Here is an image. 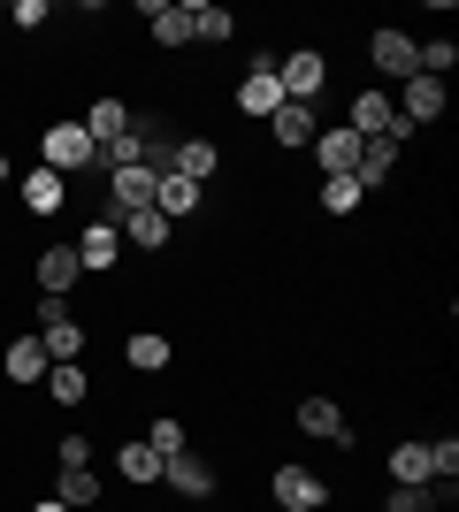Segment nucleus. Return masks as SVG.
<instances>
[{"label":"nucleus","mask_w":459,"mask_h":512,"mask_svg":"<svg viewBox=\"0 0 459 512\" xmlns=\"http://www.w3.org/2000/svg\"><path fill=\"white\" fill-rule=\"evenodd\" d=\"M345 130L352 138H383V146H406V138H414V123H398V107H391V85H360L352 92Z\"/></svg>","instance_id":"1"},{"label":"nucleus","mask_w":459,"mask_h":512,"mask_svg":"<svg viewBox=\"0 0 459 512\" xmlns=\"http://www.w3.org/2000/svg\"><path fill=\"white\" fill-rule=\"evenodd\" d=\"M92 161H100V146L85 138V123H46V130H39V169H54V176H85Z\"/></svg>","instance_id":"2"},{"label":"nucleus","mask_w":459,"mask_h":512,"mask_svg":"<svg viewBox=\"0 0 459 512\" xmlns=\"http://www.w3.org/2000/svg\"><path fill=\"white\" fill-rule=\"evenodd\" d=\"M276 85H284V100L314 107L329 92V54H322V46H291V54H276Z\"/></svg>","instance_id":"3"},{"label":"nucleus","mask_w":459,"mask_h":512,"mask_svg":"<svg viewBox=\"0 0 459 512\" xmlns=\"http://www.w3.org/2000/svg\"><path fill=\"white\" fill-rule=\"evenodd\" d=\"M368 62L406 85V77H421V39H414V31H398V23H383V31L368 39Z\"/></svg>","instance_id":"4"},{"label":"nucleus","mask_w":459,"mask_h":512,"mask_svg":"<svg viewBox=\"0 0 459 512\" xmlns=\"http://www.w3.org/2000/svg\"><path fill=\"white\" fill-rule=\"evenodd\" d=\"M398 123H444V107H452V85H444V77H406V85H398Z\"/></svg>","instance_id":"5"},{"label":"nucleus","mask_w":459,"mask_h":512,"mask_svg":"<svg viewBox=\"0 0 459 512\" xmlns=\"http://www.w3.org/2000/svg\"><path fill=\"white\" fill-rule=\"evenodd\" d=\"M39 344H46V360H85V329L62 299H39Z\"/></svg>","instance_id":"6"},{"label":"nucleus","mask_w":459,"mask_h":512,"mask_svg":"<svg viewBox=\"0 0 459 512\" xmlns=\"http://www.w3.org/2000/svg\"><path fill=\"white\" fill-rule=\"evenodd\" d=\"M276 107H284V85H276V54H253V77H245L238 85V115H253V123H268V115H276Z\"/></svg>","instance_id":"7"},{"label":"nucleus","mask_w":459,"mask_h":512,"mask_svg":"<svg viewBox=\"0 0 459 512\" xmlns=\"http://www.w3.org/2000/svg\"><path fill=\"white\" fill-rule=\"evenodd\" d=\"M276 505H284V512H322L329 505V482L314 467H276Z\"/></svg>","instance_id":"8"},{"label":"nucleus","mask_w":459,"mask_h":512,"mask_svg":"<svg viewBox=\"0 0 459 512\" xmlns=\"http://www.w3.org/2000/svg\"><path fill=\"white\" fill-rule=\"evenodd\" d=\"M153 184H161V169H153V161H131V169H108L115 214H138V207H153Z\"/></svg>","instance_id":"9"},{"label":"nucleus","mask_w":459,"mask_h":512,"mask_svg":"<svg viewBox=\"0 0 459 512\" xmlns=\"http://www.w3.org/2000/svg\"><path fill=\"white\" fill-rule=\"evenodd\" d=\"M299 428L306 436H322V444H352V421H345V406H337V398H299Z\"/></svg>","instance_id":"10"},{"label":"nucleus","mask_w":459,"mask_h":512,"mask_svg":"<svg viewBox=\"0 0 459 512\" xmlns=\"http://www.w3.org/2000/svg\"><path fill=\"white\" fill-rule=\"evenodd\" d=\"M77 123H85V138H92V146H115V138H131V130H138V115H131L123 100H92L85 115H77Z\"/></svg>","instance_id":"11"},{"label":"nucleus","mask_w":459,"mask_h":512,"mask_svg":"<svg viewBox=\"0 0 459 512\" xmlns=\"http://www.w3.org/2000/svg\"><path fill=\"white\" fill-rule=\"evenodd\" d=\"M314 161H322V176H352V169H360V138H352L345 123L314 130Z\"/></svg>","instance_id":"12"},{"label":"nucleus","mask_w":459,"mask_h":512,"mask_svg":"<svg viewBox=\"0 0 459 512\" xmlns=\"http://www.w3.org/2000/svg\"><path fill=\"white\" fill-rule=\"evenodd\" d=\"M46 367H54V360H46V344H39V337H16V344H8V352H0V375H8V383H16V390L46 383Z\"/></svg>","instance_id":"13"},{"label":"nucleus","mask_w":459,"mask_h":512,"mask_svg":"<svg viewBox=\"0 0 459 512\" xmlns=\"http://www.w3.org/2000/svg\"><path fill=\"white\" fill-rule=\"evenodd\" d=\"M115 260H123V230H115V222H85V230H77V268H115Z\"/></svg>","instance_id":"14"},{"label":"nucleus","mask_w":459,"mask_h":512,"mask_svg":"<svg viewBox=\"0 0 459 512\" xmlns=\"http://www.w3.org/2000/svg\"><path fill=\"white\" fill-rule=\"evenodd\" d=\"M169 360H176V344L161 337V329H131V337H123V367H131V375H161Z\"/></svg>","instance_id":"15"},{"label":"nucleus","mask_w":459,"mask_h":512,"mask_svg":"<svg viewBox=\"0 0 459 512\" xmlns=\"http://www.w3.org/2000/svg\"><path fill=\"white\" fill-rule=\"evenodd\" d=\"M161 482H169L176 497H207V490H215V467L192 459V451H169V459H161Z\"/></svg>","instance_id":"16"},{"label":"nucleus","mask_w":459,"mask_h":512,"mask_svg":"<svg viewBox=\"0 0 459 512\" xmlns=\"http://www.w3.org/2000/svg\"><path fill=\"white\" fill-rule=\"evenodd\" d=\"M77 245H46L39 253V299H62V291H77Z\"/></svg>","instance_id":"17"},{"label":"nucleus","mask_w":459,"mask_h":512,"mask_svg":"<svg viewBox=\"0 0 459 512\" xmlns=\"http://www.w3.org/2000/svg\"><path fill=\"white\" fill-rule=\"evenodd\" d=\"M62 207H69V176H54V169L23 176V214H39V222H46V214H62Z\"/></svg>","instance_id":"18"},{"label":"nucleus","mask_w":459,"mask_h":512,"mask_svg":"<svg viewBox=\"0 0 459 512\" xmlns=\"http://www.w3.org/2000/svg\"><path fill=\"white\" fill-rule=\"evenodd\" d=\"M314 130H322V115L299 107V100H284L276 115H268V138H276V146H314Z\"/></svg>","instance_id":"19"},{"label":"nucleus","mask_w":459,"mask_h":512,"mask_svg":"<svg viewBox=\"0 0 459 512\" xmlns=\"http://www.w3.org/2000/svg\"><path fill=\"white\" fill-rule=\"evenodd\" d=\"M39 390L54 398V406H85V398H92V375H85V360H54Z\"/></svg>","instance_id":"20"},{"label":"nucleus","mask_w":459,"mask_h":512,"mask_svg":"<svg viewBox=\"0 0 459 512\" xmlns=\"http://www.w3.org/2000/svg\"><path fill=\"white\" fill-rule=\"evenodd\" d=\"M153 214H169V222L199 214V184H192V176H176V169H161V184H153Z\"/></svg>","instance_id":"21"},{"label":"nucleus","mask_w":459,"mask_h":512,"mask_svg":"<svg viewBox=\"0 0 459 512\" xmlns=\"http://www.w3.org/2000/svg\"><path fill=\"white\" fill-rule=\"evenodd\" d=\"M115 230H123V245H138V253H161V245H169V214L138 207V214H115Z\"/></svg>","instance_id":"22"},{"label":"nucleus","mask_w":459,"mask_h":512,"mask_svg":"<svg viewBox=\"0 0 459 512\" xmlns=\"http://www.w3.org/2000/svg\"><path fill=\"white\" fill-rule=\"evenodd\" d=\"M146 23H153V39H161V46L192 39V8H184V0H146Z\"/></svg>","instance_id":"23"},{"label":"nucleus","mask_w":459,"mask_h":512,"mask_svg":"<svg viewBox=\"0 0 459 512\" xmlns=\"http://www.w3.org/2000/svg\"><path fill=\"white\" fill-rule=\"evenodd\" d=\"M169 169H176V176H192V184H207V176L222 169V153H215V138H184V146L169 153Z\"/></svg>","instance_id":"24"},{"label":"nucleus","mask_w":459,"mask_h":512,"mask_svg":"<svg viewBox=\"0 0 459 512\" xmlns=\"http://www.w3.org/2000/svg\"><path fill=\"white\" fill-rule=\"evenodd\" d=\"M115 474H123L131 490H146V482H161V451H153V444H138V436H131V444L115 451Z\"/></svg>","instance_id":"25"},{"label":"nucleus","mask_w":459,"mask_h":512,"mask_svg":"<svg viewBox=\"0 0 459 512\" xmlns=\"http://www.w3.org/2000/svg\"><path fill=\"white\" fill-rule=\"evenodd\" d=\"M54 497H62L69 512H92V505H100V474H92V467H62V474H54Z\"/></svg>","instance_id":"26"},{"label":"nucleus","mask_w":459,"mask_h":512,"mask_svg":"<svg viewBox=\"0 0 459 512\" xmlns=\"http://www.w3.org/2000/svg\"><path fill=\"white\" fill-rule=\"evenodd\" d=\"M184 8H192V39H207V46H222L230 31H238V16L215 8V0H184Z\"/></svg>","instance_id":"27"},{"label":"nucleus","mask_w":459,"mask_h":512,"mask_svg":"<svg viewBox=\"0 0 459 512\" xmlns=\"http://www.w3.org/2000/svg\"><path fill=\"white\" fill-rule=\"evenodd\" d=\"M391 482H437V467H429V444H391Z\"/></svg>","instance_id":"28"},{"label":"nucleus","mask_w":459,"mask_h":512,"mask_svg":"<svg viewBox=\"0 0 459 512\" xmlns=\"http://www.w3.org/2000/svg\"><path fill=\"white\" fill-rule=\"evenodd\" d=\"M383 512H437V482H391Z\"/></svg>","instance_id":"29"},{"label":"nucleus","mask_w":459,"mask_h":512,"mask_svg":"<svg viewBox=\"0 0 459 512\" xmlns=\"http://www.w3.org/2000/svg\"><path fill=\"white\" fill-rule=\"evenodd\" d=\"M360 199H368V192H360V176H322V214H352Z\"/></svg>","instance_id":"30"},{"label":"nucleus","mask_w":459,"mask_h":512,"mask_svg":"<svg viewBox=\"0 0 459 512\" xmlns=\"http://www.w3.org/2000/svg\"><path fill=\"white\" fill-rule=\"evenodd\" d=\"M452 69H459V46L452 39H429V46H421V77H452Z\"/></svg>","instance_id":"31"},{"label":"nucleus","mask_w":459,"mask_h":512,"mask_svg":"<svg viewBox=\"0 0 459 512\" xmlns=\"http://www.w3.org/2000/svg\"><path fill=\"white\" fill-rule=\"evenodd\" d=\"M146 444L161 451V459H169V451H184V444H192V436H184V421H169V413H161V421L146 428Z\"/></svg>","instance_id":"32"},{"label":"nucleus","mask_w":459,"mask_h":512,"mask_svg":"<svg viewBox=\"0 0 459 512\" xmlns=\"http://www.w3.org/2000/svg\"><path fill=\"white\" fill-rule=\"evenodd\" d=\"M54 459H62V467H92V444H85V436H62V444H54Z\"/></svg>","instance_id":"33"},{"label":"nucleus","mask_w":459,"mask_h":512,"mask_svg":"<svg viewBox=\"0 0 459 512\" xmlns=\"http://www.w3.org/2000/svg\"><path fill=\"white\" fill-rule=\"evenodd\" d=\"M46 23V0H16V31H39Z\"/></svg>","instance_id":"34"},{"label":"nucleus","mask_w":459,"mask_h":512,"mask_svg":"<svg viewBox=\"0 0 459 512\" xmlns=\"http://www.w3.org/2000/svg\"><path fill=\"white\" fill-rule=\"evenodd\" d=\"M31 512H69V505H62V497H39V505H31Z\"/></svg>","instance_id":"35"},{"label":"nucleus","mask_w":459,"mask_h":512,"mask_svg":"<svg viewBox=\"0 0 459 512\" xmlns=\"http://www.w3.org/2000/svg\"><path fill=\"white\" fill-rule=\"evenodd\" d=\"M0 184H8V153H0Z\"/></svg>","instance_id":"36"}]
</instances>
